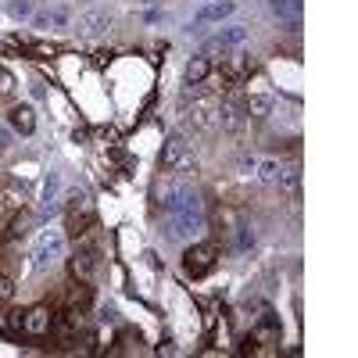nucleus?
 Returning a JSON list of instances; mask_svg holds the SVG:
<instances>
[{"label": "nucleus", "instance_id": "obj_6", "mask_svg": "<svg viewBox=\"0 0 358 358\" xmlns=\"http://www.w3.org/2000/svg\"><path fill=\"white\" fill-rule=\"evenodd\" d=\"M187 118L194 122L197 133L219 129V101L215 97H194V104H187Z\"/></svg>", "mask_w": 358, "mask_h": 358}, {"label": "nucleus", "instance_id": "obj_16", "mask_svg": "<svg viewBox=\"0 0 358 358\" xmlns=\"http://www.w3.org/2000/svg\"><path fill=\"white\" fill-rule=\"evenodd\" d=\"M244 111H248V118H255V122H265L268 111H273V97H268V94L244 97Z\"/></svg>", "mask_w": 358, "mask_h": 358}, {"label": "nucleus", "instance_id": "obj_1", "mask_svg": "<svg viewBox=\"0 0 358 358\" xmlns=\"http://www.w3.org/2000/svg\"><path fill=\"white\" fill-rule=\"evenodd\" d=\"M165 215L172 222V236H187L194 233L204 215H201V197L187 187V183H172L169 194H165Z\"/></svg>", "mask_w": 358, "mask_h": 358}, {"label": "nucleus", "instance_id": "obj_18", "mask_svg": "<svg viewBox=\"0 0 358 358\" xmlns=\"http://www.w3.org/2000/svg\"><path fill=\"white\" fill-rule=\"evenodd\" d=\"M248 40V29L244 25H229V29H222V33L215 36V43H222V47H236V43H244Z\"/></svg>", "mask_w": 358, "mask_h": 358}, {"label": "nucleus", "instance_id": "obj_5", "mask_svg": "<svg viewBox=\"0 0 358 358\" xmlns=\"http://www.w3.org/2000/svg\"><path fill=\"white\" fill-rule=\"evenodd\" d=\"M65 219H69V233L79 241V236L94 226V219H97L94 215V201H90L86 194H72L69 204H65Z\"/></svg>", "mask_w": 358, "mask_h": 358}, {"label": "nucleus", "instance_id": "obj_21", "mask_svg": "<svg viewBox=\"0 0 358 358\" xmlns=\"http://www.w3.org/2000/svg\"><path fill=\"white\" fill-rule=\"evenodd\" d=\"M11 297H15V280L8 273H0V305H8Z\"/></svg>", "mask_w": 358, "mask_h": 358}, {"label": "nucleus", "instance_id": "obj_3", "mask_svg": "<svg viewBox=\"0 0 358 358\" xmlns=\"http://www.w3.org/2000/svg\"><path fill=\"white\" fill-rule=\"evenodd\" d=\"M215 265H219V244L215 241H201V244L187 248V255H183V273L190 280H204Z\"/></svg>", "mask_w": 358, "mask_h": 358}, {"label": "nucleus", "instance_id": "obj_25", "mask_svg": "<svg viewBox=\"0 0 358 358\" xmlns=\"http://www.w3.org/2000/svg\"><path fill=\"white\" fill-rule=\"evenodd\" d=\"M8 140H11V136H8V129H0V151H8Z\"/></svg>", "mask_w": 358, "mask_h": 358}, {"label": "nucleus", "instance_id": "obj_4", "mask_svg": "<svg viewBox=\"0 0 358 358\" xmlns=\"http://www.w3.org/2000/svg\"><path fill=\"white\" fill-rule=\"evenodd\" d=\"M62 255H65V233L62 229H43L40 241H36V251H33V268L36 273H47Z\"/></svg>", "mask_w": 358, "mask_h": 358}, {"label": "nucleus", "instance_id": "obj_9", "mask_svg": "<svg viewBox=\"0 0 358 358\" xmlns=\"http://www.w3.org/2000/svg\"><path fill=\"white\" fill-rule=\"evenodd\" d=\"M22 330H25L29 337H43V334H50V330H54V312H50L47 305L29 308L25 319H22Z\"/></svg>", "mask_w": 358, "mask_h": 358}, {"label": "nucleus", "instance_id": "obj_7", "mask_svg": "<svg viewBox=\"0 0 358 358\" xmlns=\"http://www.w3.org/2000/svg\"><path fill=\"white\" fill-rule=\"evenodd\" d=\"M244 122H248V111H244V97L241 94H236V90H233V94L219 104V126L226 129V133H241L244 129Z\"/></svg>", "mask_w": 358, "mask_h": 358}, {"label": "nucleus", "instance_id": "obj_24", "mask_svg": "<svg viewBox=\"0 0 358 358\" xmlns=\"http://www.w3.org/2000/svg\"><path fill=\"white\" fill-rule=\"evenodd\" d=\"M255 165H258V158H241V162H236V172H241V176H255Z\"/></svg>", "mask_w": 358, "mask_h": 358}, {"label": "nucleus", "instance_id": "obj_11", "mask_svg": "<svg viewBox=\"0 0 358 358\" xmlns=\"http://www.w3.org/2000/svg\"><path fill=\"white\" fill-rule=\"evenodd\" d=\"M268 8L276 11V18L280 22H287L290 25V33H297V29H301V0H268Z\"/></svg>", "mask_w": 358, "mask_h": 358}, {"label": "nucleus", "instance_id": "obj_17", "mask_svg": "<svg viewBox=\"0 0 358 358\" xmlns=\"http://www.w3.org/2000/svg\"><path fill=\"white\" fill-rule=\"evenodd\" d=\"M29 233H33V215H29V212H18V215L11 219L8 233H4V241H8V244H18V241H25Z\"/></svg>", "mask_w": 358, "mask_h": 358}, {"label": "nucleus", "instance_id": "obj_12", "mask_svg": "<svg viewBox=\"0 0 358 358\" xmlns=\"http://www.w3.org/2000/svg\"><path fill=\"white\" fill-rule=\"evenodd\" d=\"M8 122H11V129H15V133L33 136V133H36V111L29 108V104H15V108L8 111Z\"/></svg>", "mask_w": 358, "mask_h": 358}, {"label": "nucleus", "instance_id": "obj_19", "mask_svg": "<svg viewBox=\"0 0 358 358\" xmlns=\"http://www.w3.org/2000/svg\"><path fill=\"white\" fill-rule=\"evenodd\" d=\"M0 201H4L8 208H22L25 201H29V194H25V187H4V190H0Z\"/></svg>", "mask_w": 358, "mask_h": 358}, {"label": "nucleus", "instance_id": "obj_8", "mask_svg": "<svg viewBox=\"0 0 358 358\" xmlns=\"http://www.w3.org/2000/svg\"><path fill=\"white\" fill-rule=\"evenodd\" d=\"M69 273H72V280L90 283L94 273H97V251L94 248H76L72 258H69Z\"/></svg>", "mask_w": 358, "mask_h": 358}, {"label": "nucleus", "instance_id": "obj_13", "mask_svg": "<svg viewBox=\"0 0 358 358\" xmlns=\"http://www.w3.org/2000/svg\"><path fill=\"white\" fill-rule=\"evenodd\" d=\"M283 176H287L283 162H276V158H258V165H255V179H258V183H265V187H280V183H283Z\"/></svg>", "mask_w": 358, "mask_h": 358}, {"label": "nucleus", "instance_id": "obj_22", "mask_svg": "<svg viewBox=\"0 0 358 358\" xmlns=\"http://www.w3.org/2000/svg\"><path fill=\"white\" fill-rule=\"evenodd\" d=\"M8 94H15V76L0 69V97H8Z\"/></svg>", "mask_w": 358, "mask_h": 358}, {"label": "nucleus", "instance_id": "obj_14", "mask_svg": "<svg viewBox=\"0 0 358 358\" xmlns=\"http://www.w3.org/2000/svg\"><path fill=\"white\" fill-rule=\"evenodd\" d=\"M233 0H212V4H204L201 11H197V22L201 25H208V22H222V18H229L233 15Z\"/></svg>", "mask_w": 358, "mask_h": 358}, {"label": "nucleus", "instance_id": "obj_2", "mask_svg": "<svg viewBox=\"0 0 358 358\" xmlns=\"http://www.w3.org/2000/svg\"><path fill=\"white\" fill-rule=\"evenodd\" d=\"M162 165H165V172H172V176H179V179L197 172V158H194L190 143H187L183 136H169V140H165Z\"/></svg>", "mask_w": 358, "mask_h": 358}, {"label": "nucleus", "instance_id": "obj_20", "mask_svg": "<svg viewBox=\"0 0 358 358\" xmlns=\"http://www.w3.org/2000/svg\"><path fill=\"white\" fill-rule=\"evenodd\" d=\"M251 248H255V229L236 226V255H248Z\"/></svg>", "mask_w": 358, "mask_h": 358}, {"label": "nucleus", "instance_id": "obj_23", "mask_svg": "<svg viewBox=\"0 0 358 358\" xmlns=\"http://www.w3.org/2000/svg\"><path fill=\"white\" fill-rule=\"evenodd\" d=\"M22 319H25V312H8L4 326H8V330H22ZM4 326H0V330H4Z\"/></svg>", "mask_w": 358, "mask_h": 358}, {"label": "nucleus", "instance_id": "obj_26", "mask_svg": "<svg viewBox=\"0 0 358 358\" xmlns=\"http://www.w3.org/2000/svg\"><path fill=\"white\" fill-rule=\"evenodd\" d=\"M143 4H158V0H143Z\"/></svg>", "mask_w": 358, "mask_h": 358}, {"label": "nucleus", "instance_id": "obj_15", "mask_svg": "<svg viewBox=\"0 0 358 358\" xmlns=\"http://www.w3.org/2000/svg\"><path fill=\"white\" fill-rule=\"evenodd\" d=\"M208 72H212V62L208 57H190L187 62V69H183V79H187V86H201L204 79H208Z\"/></svg>", "mask_w": 358, "mask_h": 358}, {"label": "nucleus", "instance_id": "obj_10", "mask_svg": "<svg viewBox=\"0 0 358 358\" xmlns=\"http://www.w3.org/2000/svg\"><path fill=\"white\" fill-rule=\"evenodd\" d=\"M115 25V18L108 15V11H83L79 15V22H76V33L79 36H101V33H108V29Z\"/></svg>", "mask_w": 358, "mask_h": 358}]
</instances>
